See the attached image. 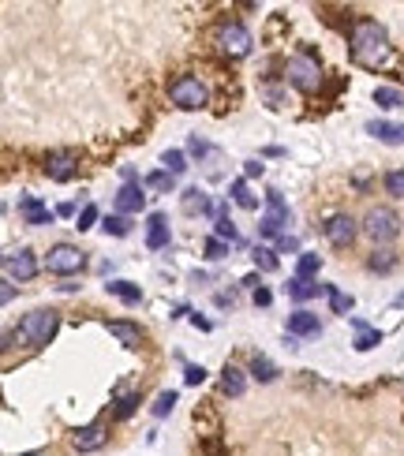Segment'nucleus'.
Masks as SVG:
<instances>
[{
    "label": "nucleus",
    "mask_w": 404,
    "mask_h": 456,
    "mask_svg": "<svg viewBox=\"0 0 404 456\" xmlns=\"http://www.w3.org/2000/svg\"><path fill=\"white\" fill-rule=\"evenodd\" d=\"M348 57L359 64V68H382L389 60V37L382 30L378 19H356L348 30Z\"/></svg>",
    "instance_id": "obj_1"
},
{
    "label": "nucleus",
    "mask_w": 404,
    "mask_h": 456,
    "mask_svg": "<svg viewBox=\"0 0 404 456\" xmlns=\"http://www.w3.org/2000/svg\"><path fill=\"white\" fill-rule=\"evenodd\" d=\"M57 329H60V315H57V310H30V315L19 322L16 333L4 337V348H11L16 341H27L30 348H42V344H49L57 337Z\"/></svg>",
    "instance_id": "obj_2"
},
{
    "label": "nucleus",
    "mask_w": 404,
    "mask_h": 456,
    "mask_svg": "<svg viewBox=\"0 0 404 456\" xmlns=\"http://www.w3.org/2000/svg\"><path fill=\"white\" fill-rule=\"evenodd\" d=\"M284 79H289L299 94H315V90H322V68L315 60V49H307L304 57H292L289 64H284Z\"/></svg>",
    "instance_id": "obj_3"
},
{
    "label": "nucleus",
    "mask_w": 404,
    "mask_h": 456,
    "mask_svg": "<svg viewBox=\"0 0 404 456\" xmlns=\"http://www.w3.org/2000/svg\"><path fill=\"white\" fill-rule=\"evenodd\" d=\"M168 101L184 112H199V109H206V101H210V90L202 86V79H195V75H176V79L168 83Z\"/></svg>",
    "instance_id": "obj_4"
},
{
    "label": "nucleus",
    "mask_w": 404,
    "mask_h": 456,
    "mask_svg": "<svg viewBox=\"0 0 404 456\" xmlns=\"http://www.w3.org/2000/svg\"><path fill=\"white\" fill-rule=\"evenodd\" d=\"M367 236L374 240V247H386V243H393L397 240V232H400V217L389 210V206H374V210H367V217H363V225H359Z\"/></svg>",
    "instance_id": "obj_5"
},
{
    "label": "nucleus",
    "mask_w": 404,
    "mask_h": 456,
    "mask_svg": "<svg viewBox=\"0 0 404 456\" xmlns=\"http://www.w3.org/2000/svg\"><path fill=\"white\" fill-rule=\"evenodd\" d=\"M251 45H255V42H251V30H247L240 19H225V23L217 27V49H221L229 60H243L247 53H251Z\"/></svg>",
    "instance_id": "obj_6"
},
{
    "label": "nucleus",
    "mask_w": 404,
    "mask_h": 456,
    "mask_svg": "<svg viewBox=\"0 0 404 456\" xmlns=\"http://www.w3.org/2000/svg\"><path fill=\"white\" fill-rule=\"evenodd\" d=\"M284 225H289V206H284L281 191H266V210L258 217V236L262 240H281Z\"/></svg>",
    "instance_id": "obj_7"
},
{
    "label": "nucleus",
    "mask_w": 404,
    "mask_h": 456,
    "mask_svg": "<svg viewBox=\"0 0 404 456\" xmlns=\"http://www.w3.org/2000/svg\"><path fill=\"white\" fill-rule=\"evenodd\" d=\"M83 266H86V251H79L75 243H57V247H49V255H45V269L57 273V277L79 273Z\"/></svg>",
    "instance_id": "obj_8"
},
{
    "label": "nucleus",
    "mask_w": 404,
    "mask_h": 456,
    "mask_svg": "<svg viewBox=\"0 0 404 456\" xmlns=\"http://www.w3.org/2000/svg\"><path fill=\"white\" fill-rule=\"evenodd\" d=\"M0 266H4V281H30V277H37V258H34L30 247L8 251Z\"/></svg>",
    "instance_id": "obj_9"
},
{
    "label": "nucleus",
    "mask_w": 404,
    "mask_h": 456,
    "mask_svg": "<svg viewBox=\"0 0 404 456\" xmlns=\"http://www.w3.org/2000/svg\"><path fill=\"white\" fill-rule=\"evenodd\" d=\"M75 173H79V158H75V150H53L45 158V176L57 180V184H68Z\"/></svg>",
    "instance_id": "obj_10"
},
{
    "label": "nucleus",
    "mask_w": 404,
    "mask_h": 456,
    "mask_svg": "<svg viewBox=\"0 0 404 456\" xmlns=\"http://www.w3.org/2000/svg\"><path fill=\"white\" fill-rule=\"evenodd\" d=\"M322 232H325V240H330L333 247H352V240H356L359 225H356V221H352L348 214H333V217L322 225Z\"/></svg>",
    "instance_id": "obj_11"
},
{
    "label": "nucleus",
    "mask_w": 404,
    "mask_h": 456,
    "mask_svg": "<svg viewBox=\"0 0 404 456\" xmlns=\"http://www.w3.org/2000/svg\"><path fill=\"white\" fill-rule=\"evenodd\" d=\"M109 441V426L101 423V419H94V423H86V426H79L71 434V445L79 449V452H94V449H101Z\"/></svg>",
    "instance_id": "obj_12"
},
{
    "label": "nucleus",
    "mask_w": 404,
    "mask_h": 456,
    "mask_svg": "<svg viewBox=\"0 0 404 456\" xmlns=\"http://www.w3.org/2000/svg\"><path fill=\"white\" fill-rule=\"evenodd\" d=\"M19 217H23V225H34V228L53 225V210L37 194H19Z\"/></svg>",
    "instance_id": "obj_13"
},
{
    "label": "nucleus",
    "mask_w": 404,
    "mask_h": 456,
    "mask_svg": "<svg viewBox=\"0 0 404 456\" xmlns=\"http://www.w3.org/2000/svg\"><path fill=\"white\" fill-rule=\"evenodd\" d=\"M284 333L289 337H296V341H304V337H318L322 333V322H318V315H311V310H292L289 315V322H284Z\"/></svg>",
    "instance_id": "obj_14"
},
{
    "label": "nucleus",
    "mask_w": 404,
    "mask_h": 456,
    "mask_svg": "<svg viewBox=\"0 0 404 456\" xmlns=\"http://www.w3.org/2000/svg\"><path fill=\"white\" fill-rule=\"evenodd\" d=\"M168 240H173V232H168L165 214H150L146 217V247H150V251H165Z\"/></svg>",
    "instance_id": "obj_15"
},
{
    "label": "nucleus",
    "mask_w": 404,
    "mask_h": 456,
    "mask_svg": "<svg viewBox=\"0 0 404 456\" xmlns=\"http://www.w3.org/2000/svg\"><path fill=\"white\" fill-rule=\"evenodd\" d=\"M367 135H374L386 146H404V124L393 120H367Z\"/></svg>",
    "instance_id": "obj_16"
},
{
    "label": "nucleus",
    "mask_w": 404,
    "mask_h": 456,
    "mask_svg": "<svg viewBox=\"0 0 404 456\" xmlns=\"http://www.w3.org/2000/svg\"><path fill=\"white\" fill-rule=\"evenodd\" d=\"M116 210H120V214H139L142 210V206H146V191H142L139 184H124L120 191H116Z\"/></svg>",
    "instance_id": "obj_17"
},
{
    "label": "nucleus",
    "mask_w": 404,
    "mask_h": 456,
    "mask_svg": "<svg viewBox=\"0 0 404 456\" xmlns=\"http://www.w3.org/2000/svg\"><path fill=\"white\" fill-rule=\"evenodd\" d=\"M348 325L356 329V341H352L356 351H371L374 344H382V329H374V325H367L363 318H348Z\"/></svg>",
    "instance_id": "obj_18"
},
{
    "label": "nucleus",
    "mask_w": 404,
    "mask_h": 456,
    "mask_svg": "<svg viewBox=\"0 0 404 456\" xmlns=\"http://www.w3.org/2000/svg\"><path fill=\"white\" fill-rule=\"evenodd\" d=\"M284 292H289L292 303H307V299H315V296H325V284H315V281H299V277H292L289 284H284Z\"/></svg>",
    "instance_id": "obj_19"
},
{
    "label": "nucleus",
    "mask_w": 404,
    "mask_h": 456,
    "mask_svg": "<svg viewBox=\"0 0 404 456\" xmlns=\"http://www.w3.org/2000/svg\"><path fill=\"white\" fill-rule=\"evenodd\" d=\"M109 333H112L124 348H139V344H142V329H139L135 322H120V318H112V322H109Z\"/></svg>",
    "instance_id": "obj_20"
},
{
    "label": "nucleus",
    "mask_w": 404,
    "mask_h": 456,
    "mask_svg": "<svg viewBox=\"0 0 404 456\" xmlns=\"http://www.w3.org/2000/svg\"><path fill=\"white\" fill-rule=\"evenodd\" d=\"M243 389H247V374L240 367H225V370H221V393H225V397L236 400V397H243Z\"/></svg>",
    "instance_id": "obj_21"
},
{
    "label": "nucleus",
    "mask_w": 404,
    "mask_h": 456,
    "mask_svg": "<svg viewBox=\"0 0 404 456\" xmlns=\"http://www.w3.org/2000/svg\"><path fill=\"white\" fill-rule=\"evenodd\" d=\"M367 269L371 273H393L397 269V255L389 251V247H374V251L367 255Z\"/></svg>",
    "instance_id": "obj_22"
},
{
    "label": "nucleus",
    "mask_w": 404,
    "mask_h": 456,
    "mask_svg": "<svg viewBox=\"0 0 404 456\" xmlns=\"http://www.w3.org/2000/svg\"><path fill=\"white\" fill-rule=\"evenodd\" d=\"M105 292L116 296V299H124V303H139V299H142V288H139V284H132V281H109Z\"/></svg>",
    "instance_id": "obj_23"
},
{
    "label": "nucleus",
    "mask_w": 404,
    "mask_h": 456,
    "mask_svg": "<svg viewBox=\"0 0 404 456\" xmlns=\"http://www.w3.org/2000/svg\"><path fill=\"white\" fill-rule=\"evenodd\" d=\"M229 199L236 202V206H243V210H258V199L251 194V187H247V180H232Z\"/></svg>",
    "instance_id": "obj_24"
},
{
    "label": "nucleus",
    "mask_w": 404,
    "mask_h": 456,
    "mask_svg": "<svg viewBox=\"0 0 404 456\" xmlns=\"http://www.w3.org/2000/svg\"><path fill=\"white\" fill-rule=\"evenodd\" d=\"M184 210L187 214H214V202L199 187H191V191H184Z\"/></svg>",
    "instance_id": "obj_25"
},
{
    "label": "nucleus",
    "mask_w": 404,
    "mask_h": 456,
    "mask_svg": "<svg viewBox=\"0 0 404 456\" xmlns=\"http://www.w3.org/2000/svg\"><path fill=\"white\" fill-rule=\"evenodd\" d=\"M374 105H382V109H400L404 105V94L397 86H374Z\"/></svg>",
    "instance_id": "obj_26"
},
{
    "label": "nucleus",
    "mask_w": 404,
    "mask_h": 456,
    "mask_svg": "<svg viewBox=\"0 0 404 456\" xmlns=\"http://www.w3.org/2000/svg\"><path fill=\"white\" fill-rule=\"evenodd\" d=\"M325 296H330V307H333V315H345V318H348V310L356 307V299H352V296H345L341 288H337V284H325Z\"/></svg>",
    "instance_id": "obj_27"
},
{
    "label": "nucleus",
    "mask_w": 404,
    "mask_h": 456,
    "mask_svg": "<svg viewBox=\"0 0 404 456\" xmlns=\"http://www.w3.org/2000/svg\"><path fill=\"white\" fill-rule=\"evenodd\" d=\"M318 269H322V258L318 255H299V262H296V277L299 281H311V277H318Z\"/></svg>",
    "instance_id": "obj_28"
},
{
    "label": "nucleus",
    "mask_w": 404,
    "mask_h": 456,
    "mask_svg": "<svg viewBox=\"0 0 404 456\" xmlns=\"http://www.w3.org/2000/svg\"><path fill=\"white\" fill-rule=\"evenodd\" d=\"M251 374L258 378V382H277V367H273V363L266 359V356H251Z\"/></svg>",
    "instance_id": "obj_29"
},
{
    "label": "nucleus",
    "mask_w": 404,
    "mask_h": 456,
    "mask_svg": "<svg viewBox=\"0 0 404 456\" xmlns=\"http://www.w3.org/2000/svg\"><path fill=\"white\" fill-rule=\"evenodd\" d=\"M214 236L225 240V243H240V232H236V225L229 221V214H217V221H214Z\"/></svg>",
    "instance_id": "obj_30"
},
{
    "label": "nucleus",
    "mask_w": 404,
    "mask_h": 456,
    "mask_svg": "<svg viewBox=\"0 0 404 456\" xmlns=\"http://www.w3.org/2000/svg\"><path fill=\"white\" fill-rule=\"evenodd\" d=\"M135 408H139V393H120V397H116L112 415L124 423V419H132V415H135Z\"/></svg>",
    "instance_id": "obj_31"
},
{
    "label": "nucleus",
    "mask_w": 404,
    "mask_h": 456,
    "mask_svg": "<svg viewBox=\"0 0 404 456\" xmlns=\"http://www.w3.org/2000/svg\"><path fill=\"white\" fill-rule=\"evenodd\" d=\"M161 165H165V173H173V176L187 173V158H184V150H165V153H161Z\"/></svg>",
    "instance_id": "obj_32"
},
{
    "label": "nucleus",
    "mask_w": 404,
    "mask_h": 456,
    "mask_svg": "<svg viewBox=\"0 0 404 456\" xmlns=\"http://www.w3.org/2000/svg\"><path fill=\"white\" fill-rule=\"evenodd\" d=\"M101 228H105L109 236H127V232H132V221H127L124 214H112V217L101 221Z\"/></svg>",
    "instance_id": "obj_33"
},
{
    "label": "nucleus",
    "mask_w": 404,
    "mask_h": 456,
    "mask_svg": "<svg viewBox=\"0 0 404 456\" xmlns=\"http://www.w3.org/2000/svg\"><path fill=\"white\" fill-rule=\"evenodd\" d=\"M255 266L258 269H262V273H273V269H277V251H270V247H255Z\"/></svg>",
    "instance_id": "obj_34"
},
{
    "label": "nucleus",
    "mask_w": 404,
    "mask_h": 456,
    "mask_svg": "<svg viewBox=\"0 0 404 456\" xmlns=\"http://www.w3.org/2000/svg\"><path fill=\"white\" fill-rule=\"evenodd\" d=\"M146 187H154V191H173V187H176V176L165 173V168H158V173L146 176Z\"/></svg>",
    "instance_id": "obj_35"
},
{
    "label": "nucleus",
    "mask_w": 404,
    "mask_h": 456,
    "mask_svg": "<svg viewBox=\"0 0 404 456\" xmlns=\"http://www.w3.org/2000/svg\"><path fill=\"white\" fill-rule=\"evenodd\" d=\"M386 194H389V199H404V168L386 173Z\"/></svg>",
    "instance_id": "obj_36"
},
{
    "label": "nucleus",
    "mask_w": 404,
    "mask_h": 456,
    "mask_svg": "<svg viewBox=\"0 0 404 456\" xmlns=\"http://www.w3.org/2000/svg\"><path fill=\"white\" fill-rule=\"evenodd\" d=\"M176 408V393L173 389H165V393H158V400H154V415H158V419H165L168 411Z\"/></svg>",
    "instance_id": "obj_37"
},
{
    "label": "nucleus",
    "mask_w": 404,
    "mask_h": 456,
    "mask_svg": "<svg viewBox=\"0 0 404 456\" xmlns=\"http://www.w3.org/2000/svg\"><path fill=\"white\" fill-rule=\"evenodd\" d=\"M202 251H206V258H214V262H217V258H229V243L217 240V236H210V240L202 243Z\"/></svg>",
    "instance_id": "obj_38"
},
{
    "label": "nucleus",
    "mask_w": 404,
    "mask_h": 456,
    "mask_svg": "<svg viewBox=\"0 0 404 456\" xmlns=\"http://www.w3.org/2000/svg\"><path fill=\"white\" fill-rule=\"evenodd\" d=\"M94 221H98V206H83V214H79V221H75V228L86 232V228H94Z\"/></svg>",
    "instance_id": "obj_39"
},
{
    "label": "nucleus",
    "mask_w": 404,
    "mask_h": 456,
    "mask_svg": "<svg viewBox=\"0 0 404 456\" xmlns=\"http://www.w3.org/2000/svg\"><path fill=\"white\" fill-rule=\"evenodd\" d=\"M202 449H206V456H229L225 449H221V438L217 434H206L202 438Z\"/></svg>",
    "instance_id": "obj_40"
},
{
    "label": "nucleus",
    "mask_w": 404,
    "mask_h": 456,
    "mask_svg": "<svg viewBox=\"0 0 404 456\" xmlns=\"http://www.w3.org/2000/svg\"><path fill=\"white\" fill-rule=\"evenodd\" d=\"M184 382H187V385L206 382V370H202V367H195V363H187V367H184Z\"/></svg>",
    "instance_id": "obj_41"
},
{
    "label": "nucleus",
    "mask_w": 404,
    "mask_h": 456,
    "mask_svg": "<svg viewBox=\"0 0 404 456\" xmlns=\"http://www.w3.org/2000/svg\"><path fill=\"white\" fill-rule=\"evenodd\" d=\"M273 243H277V251H299V240H296V236H289V232H284L281 240H273Z\"/></svg>",
    "instance_id": "obj_42"
},
{
    "label": "nucleus",
    "mask_w": 404,
    "mask_h": 456,
    "mask_svg": "<svg viewBox=\"0 0 404 456\" xmlns=\"http://www.w3.org/2000/svg\"><path fill=\"white\" fill-rule=\"evenodd\" d=\"M273 303V292L270 288H255V307H270Z\"/></svg>",
    "instance_id": "obj_43"
},
{
    "label": "nucleus",
    "mask_w": 404,
    "mask_h": 456,
    "mask_svg": "<svg viewBox=\"0 0 404 456\" xmlns=\"http://www.w3.org/2000/svg\"><path fill=\"white\" fill-rule=\"evenodd\" d=\"M266 165L262 161H243V176H262Z\"/></svg>",
    "instance_id": "obj_44"
},
{
    "label": "nucleus",
    "mask_w": 404,
    "mask_h": 456,
    "mask_svg": "<svg viewBox=\"0 0 404 456\" xmlns=\"http://www.w3.org/2000/svg\"><path fill=\"white\" fill-rule=\"evenodd\" d=\"M187 150H191V153H199V158H202V153H206V150H210V146H206V142H202L199 135H195V139L187 142Z\"/></svg>",
    "instance_id": "obj_45"
},
{
    "label": "nucleus",
    "mask_w": 404,
    "mask_h": 456,
    "mask_svg": "<svg viewBox=\"0 0 404 456\" xmlns=\"http://www.w3.org/2000/svg\"><path fill=\"white\" fill-rule=\"evenodd\" d=\"M120 176H124V184H139V173H135L132 165H124V173H120Z\"/></svg>",
    "instance_id": "obj_46"
},
{
    "label": "nucleus",
    "mask_w": 404,
    "mask_h": 456,
    "mask_svg": "<svg viewBox=\"0 0 404 456\" xmlns=\"http://www.w3.org/2000/svg\"><path fill=\"white\" fill-rule=\"evenodd\" d=\"M11 296H16V288H11V281H4V288H0V299H4V303H11Z\"/></svg>",
    "instance_id": "obj_47"
},
{
    "label": "nucleus",
    "mask_w": 404,
    "mask_h": 456,
    "mask_svg": "<svg viewBox=\"0 0 404 456\" xmlns=\"http://www.w3.org/2000/svg\"><path fill=\"white\" fill-rule=\"evenodd\" d=\"M240 284H243V288H258V284H262V281H258V273H251V277H243Z\"/></svg>",
    "instance_id": "obj_48"
},
{
    "label": "nucleus",
    "mask_w": 404,
    "mask_h": 456,
    "mask_svg": "<svg viewBox=\"0 0 404 456\" xmlns=\"http://www.w3.org/2000/svg\"><path fill=\"white\" fill-rule=\"evenodd\" d=\"M191 322H195V325H199V329H202V333H210V329H214V325H210V322H206V318H199V315H191Z\"/></svg>",
    "instance_id": "obj_49"
}]
</instances>
